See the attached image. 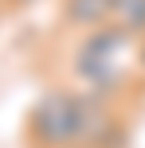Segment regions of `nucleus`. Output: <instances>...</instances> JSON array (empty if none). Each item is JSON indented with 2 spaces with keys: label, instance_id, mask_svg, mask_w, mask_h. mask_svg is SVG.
Returning <instances> with one entry per match:
<instances>
[{
  "label": "nucleus",
  "instance_id": "obj_4",
  "mask_svg": "<svg viewBox=\"0 0 145 148\" xmlns=\"http://www.w3.org/2000/svg\"><path fill=\"white\" fill-rule=\"evenodd\" d=\"M114 27H122L126 35L141 39L145 35V0H114V16H110Z\"/></svg>",
  "mask_w": 145,
  "mask_h": 148
},
{
  "label": "nucleus",
  "instance_id": "obj_2",
  "mask_svg": "<svg viewBox=\"0 0 145 148\" xmlns=\"http://www.w3.org/2000/svg\"><path fill=\"white\" fill-rule=\"evenodd\" d=\"M133 62H137V39L114 23L86 31L83 47L75 51V74L90 86V94H102V97L126 90Z\"/></svg>",
  "mask_w": 145,
  "mask_h": 148
},
{
  "label": "nucleus",
  "instance_id": "obj_6",
  "mask_svg": "<svg viewBox=\"0 0 145 148\" xmlns=\"http://www.w3.org/2000/svg\"><path fill=\"white\" fill-rule=\"evenodd\" d=\"M24 4H31V0H0V8H24Z\"/></svg>",
  "mask_w": 145,
  "mask_h": 148
},
{
  "label": "nucleus",
  "instance_id": "obj_3",
  "mask_svg": "<svg viewBox=\"0 0 145 148\" xmlns=\"http://www.w3.org/2000/svg\"><path fill=\"white\" fill-rule=\"evenodd\" d=\"M114 16V0H63V23L78 31L106 27Z\"/></svg>",
  "mask_w": 145,
  "mask_h": 148
},
{
  "label": "nucleus",
  "instance_id": "obj_5",
  "mask_svg": "<svg viewBox=\"0 0 145 148\" xmlns=\"http://www.w3.org/2000/svg\"><path fill=\"white\" fill-rule=\"evenodd\" d=\"M137 66H141V70H145V35H141V39H137Z\"/></svg>",
  "mask_w": 145,
  "mask_h": 148
},
{
  "label": "nucleus",
  "instance_id": "obj_1",
  "mask_svg": "<svg viewBox=\"0 0 145 148\" xmlns=\"http://www.w3.org/2000/svg\"><path fill=\"white\" fill-rule=\"evenodd\" d=\"M28 144L31 148H122L126 125L110 97L78 94V90H47L28 109Z\"/></svg>",
  "mask_w": 145,
  "mask_h": 148
}]
</instances>
